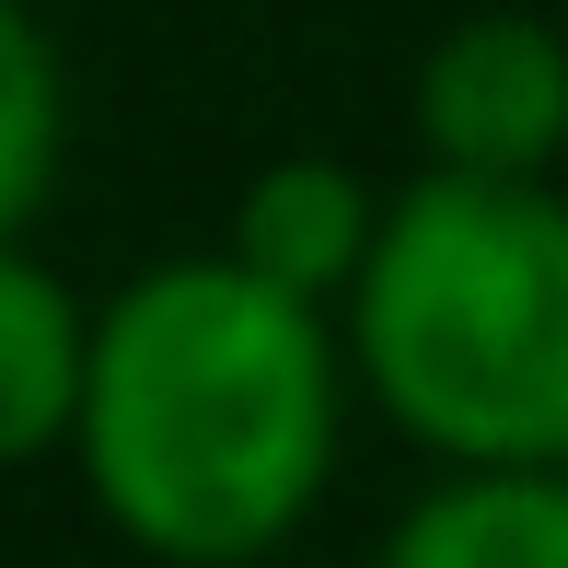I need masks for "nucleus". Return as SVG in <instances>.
<instances>
[{"label":"nucleus","mask_w":568,"mask_h":568,"mask_svg":"<svg viewBox=\"0 0 568 568\" xmlns=\"http://www.w3.org/2000/svg\"><path fill=\"white\" fill-rule=\"evenodd\" d=\"M337 359L314 302L267 291L244 255L151 267L93 325L82 453L116 523L163 557H255L325 476Z\"/></svg>","instance_id":"nucleus-1"},{"label":"nucleus","mask_w":568,"mask_h":568,"mask_svg":"<svg viewBox=\"0 0 568 568\" xmlns=\"http://www.w3.org/2000/svg\"><path fill=\"white\" fill-rule=\"evenodd\" d=\"M372 383L487 476L568 453V210L487 174H418L359 267Z\"/></svg>","instance_id":"nucleus-2"},{"label":"nucleus","mask_w":568,"mask_h":568,"mask_svg":"<svg viewBox=\"0 0 568 568\" xmlns=\"http://www.w3.org/2000/svg\"><path fill=\"white\" fill-rule=\"evenodd\" d=\"M418 128L442 151V174H487L523 186V163H546L568 140V47L534 12H476L429 47L418 70Z\"/></svg>","instance_id":"nucleus-3"},{"label":"nucleus","mask_w":568,"mask_h":568,"mask_svg":"<svg viewBox=\"0 0 568 568\" xmlns=\"http://www.w3.org/2000/svg\"><path fill=\"white\" fill-rule=\"evenodd\" d=\"M383 568H568V476H464L406 510Z\"/></svg>","instance_id":"nucleus-4"},{"label":"nucleus","mask_w":568,"mask_h":568,"mask_svg":"<svg viewBox=\"0 0 568 568\" xmlns=\"http://www.w3.org/2000/svg\"><path fill=\"white\" fill-rule=\"evenodd\" d=\"M82 395H93V337L70 314V291L0 244V464L36 453Z\"/></svg>","instance_id":"nucleus-5"},{"label":"nucleus","mask_w":568,"mask_h":568,"mask_svg":"<svg viewBox=\"0 0 568 568\" xmlns=\"http://www.w3.org/2000/svg\"><path fill=\"white\" fill-rule=\"evenodd\" d=\"M359 186L337 163H278V174H255L244 186V221H232V255H244L267 291H291V302H314L325 278H348V267H372L359 255Z\"/></svg>","instance_id":"nucleus-6"},{"label":"nucleus","mask_w":568,"mask_h":568,"mask_svg":"<svg viewBox=\"0 0 568 568\" xmlns=\"http://www.w3.org/2000/svg\"><path fill=\"white\" fill-rule=\"evenodd\" d=\"M47 151H59V70H47V36L23 0H0V232L36 210Z\"/></svg>","instance_id":"nucleus-7"}]
</instances>
